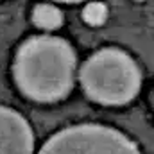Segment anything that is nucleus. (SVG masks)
<instances>
[{
  "mask_svg": "<svg viewBox=\"0 0 154 154\" xmlns=\"http://www.w3.org/2000/svg\"><path fill=\"white\" fill-rule=\"evenodd\" d=\"M13 75L20 91L38 102H56L74 86L75 52L56 36H34L16 52Z\"/></svg>",
  "mask_w": 154,
  "mask_h": 154,
  "instance_id": "nucleus-1",
  "label": "nucleus"
},
{
  "mask_svg": "<svg viewBox=\"0 0 154 154\" xmlns=\"http://www.w3.org/2000/svg\"><path fill=\"white\" fill-rule=\"evenodd\" d=\"M81 84L91 100L106 106H120L136 97L142 74L134 59L124 50L102 48L82 65Z\"/></svg>",
  "mask_w": 154,
  "mask_h": 154,
  "instance_id": "nucleus-2",
  "label": "nucleus"
},
{
  "mask_svg": "<svg viewBox=\"0 0 154 154\" xmlns=\"http://www.w3.org/2000/svg\"><path fill=\"white\" fill-rule=\"evenodd\" d=\"M38 154H140L124 133L99 124H81L56 133Z\"/></svg>",
  "mask_w": 154,
  "mask_h": 154,
  "instance_id": "nucleus-3",
  "label": "nucleus"
},
{
  "mask_svg": "<svg viewBox=\"0 0 154 154\" xmlns=\"http://www.w3.org/2000/svg\"><path fill=\"white\" fill-rule=\"evenodd\" d=\"M34 136L27 120L11 108L0 106V154H32Z\"/></svg>",
  "mask_w": 154,
  "mask_h": 154,
  "instance_id": "nucleus-4",
  "label": "nucleus"
},
{
  "mask_svg": "<svg viewBox=\"0 0 154 154\" xmlns=\"http://www.w3.org/2000/svg\"><path fill=\"white\" fill-rule=\"evenodd\" d=\"M32 20L41 29L54 31V29L61 27V23H63V13L56 5H52V4H39V5L34 7Z\"/></svg>",
  "mask_w": 154,
  "mask_h": 154,
  "instance_id": "nucleus-5",
  "label": "nucleus"
},
{
  "mask_svg": "<svg viewBox=\"0 0 154 154\" xmlns=\"http://www.w3.org/2000/svg\"><path fill=\"white\" fill-rule=\"evenodd\" d=\"M82 18L90 25H102L108 18V7L102 2H90L82 11Z\"/></svg>",
  "mask_w": 154,
  "mask_h": 154,
  "instance_id": "nucleus-6",
  "label": "nucleus"
},
{
  "mask_svg": "<svg viewBox=\"0 0 154 154\" xmlns=\"http://www.w3.org/2000/svg\"><path fill=\"white\" fill-rule=\"evenodd\" d=\"M54 2H66V4H75V2H82V0H54Z\"/></svg>",
  "mask_w": 154,
  "mask_h": 154,
  "instance_id": "nucleus-7",
  "label": "nucleus"
},
{
  "mask_svg": "<svg viewBox=\"0 0 154 154\" xmlns=\"http://www.w3.org/2000/svg\"><path fill=\"white\" fill-rule=\"evenodd\" d=\"M152 104H154V97H152Z\"/></svg>",
  "mask_w": 154,
  "mask_h": 154,
  "instance_id": "nucleus-8",
  "label": "nucleus"
}]
</instances>
